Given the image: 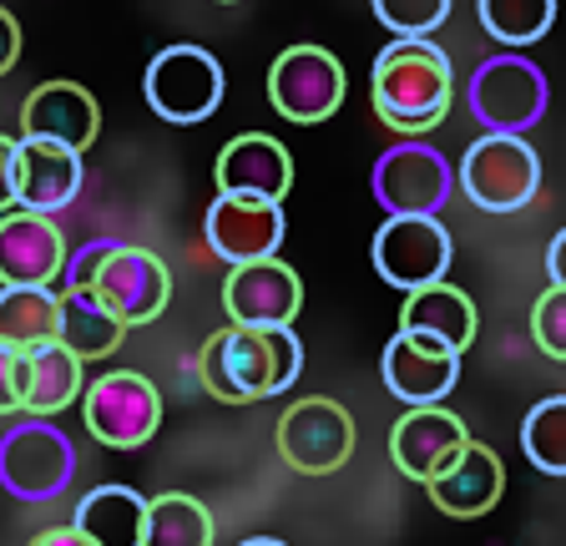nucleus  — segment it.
Here are the masks:
<instances>
[{
	"mask_svg": "<svg viewBox=\"0 0 566 546\" xmlns=\"http://www.w3.org/2000/svg\"><path fill=\"white\" fill-rule=\"evenodd\" d=\"M369 96H375L379 122H385L395 137H415V143H420L424 132H436L440 122H446L450 96H455L450 56L436 46V41L395 36L375 56Z\"/></svg>",
	"mask_w": 566,
	"mask_h": 546,
	"instance_id": "obj_1",
	"label": "nucleus"
},
{
	"mask_svg": "<svg viewBox=\"0 0 566 546\" xmlns=\"http://www.w3.org/2000/svg\"><path fill=\"white\" fill-rule=\"evenodd\" d=\"M552 86L531 56H485L465 82V107L495 137H521L546 117Z\"/></svg>",
	"mask_w": 566,
	"mask_h": 546,
	"instance_id": "obj_2",
	"label": "nucleus"
},
{
	"mask_svg": "<svg viewBox=\"0 0 566 546\" xmlns=\"http://www.w3.org/2000/svg\"><path fill=\"white\" fill-rule=\"evenodd\" d=\"M542 188V157L526 137H475L460 157V192L481 213H516Z\"/></svg>",
	"mask_w": 566,
	"mask_h": 546,
	"instance_id": "obj_3",
	"label": "nucleus"
},
{
	"mask_svg": "<svg viewBox=\"0 0 566 546\" xmlns=\"http://www.w3.org/2000/svg\"><path fill=\"white\" fill-rule=\"evenodd\" d=\"M142 92H147V107L163 122L177 127H192V122H208L212 112L223 107L228 76L218 66V56L202 46H167L153 56L147 76H142Z\"/></svg>",
	"mask_w": 566,
	"mask_h": 546,
	"instance_id": "obj_4",
	"label": "nucleus"
},
{
	"mask_svg": "<svg viewBox=\"0 0 566 546\" xmlns=\"http://www.w3.org/2000/svg\"><path fill=\"white\" fill-rule=\"evenodd\" d=\"M369 188H375V202L389 218H436L446 208L450 188H455V167L440 147L405 137V143L379 153Z\"/></svg>",
	"mask_w": 566,
	"mask_h": 546,
	"instance_id": "obj_5",
	"label": "nucleus"
},
{
	"mask_svg": "<svg viewBox=\"0 0 566 546\" xmlns=\"http://www.w3.org/2000/svg\"><path fill=\"white\" fill-rule=\"evenodd\" d=\"M76 475V445L51 420H21L0 435V486L15 501H51Z\"/></svg>",
	"mask_w": 566,
	"mask_h": 546,
	"instance_id": "obj_6",
	"label": "nucleus"
},
{
	"mask_svg": "<svg viewBox=\"0 0 566 546\" xmlns=\"http://www.w3.org/2000/svg\"><path fill=\"white\" fill-rule=\"evenodd\" d=\"M82 420L92 440H102L112 451H137L163 426V395L137 369H112L82 395Z\"/></svg>",
	"mask_w": 566,
	"mask_h": 546,
	"instance_id": "obj_7",
	"label": "nucleus"
},
{
	"mask_svg": "<svg viewBox=\"0 0 566 546\" xmlns=\"http://www.w3.org/2000/svg\"><path fill=\"white\" fill-rule=\"evenodd\" d=\"M344 66L334 51L324 46H289L279 51V61L269 66V102L279 117L298 122V127H314V122H329L344 102Z\"/></svg>",
	"mask_w": 566,
	"mask_h": 546,
	"instance_id": "obj_8",
	"label": "nucleus"
},
{
	"mask_svg": "<svg viewBox=\"0 0 566 546\" xmlns=\"http://www.w3.org/2000/svg\"><path fill=\"white\" fill-rule=\"evenodd\" d=\"M279 455L298 475H329L354 455V420L339 400H298L279 416Z\"/></svg>",
	"mask_w": 566,
	"mask_h": 546,
	"instance_id": "obj_9",
	"label": "nucleus"
},
{
	"mask_svg": "<svg viewBox=\"0 0 566 546\" xmlns=\"http://www.w3.org/2000/svg\"><path fill=\"white\" fill-rule=\"evenodd\" d=\"M375 253V269L389 288H430L446 279L450 269V233L436 218H385L369 243Z\"/></svg>",
	"mask_w": 566,
	"mask_h": 546,
	"instance_id": "obj_10",
	"label": "nucleus"
},
{
	"mask_svg": "<svg viewBox=\"0 0 566 546\" xmlns=\"http://www.w3.org/2000/svg\"><path fill=\"white\" fill-rule=\"evenodd\" d=\"M223 309L238 329H283L304 309V284L283 259L238 263L223 279Z\"/></svg>",
	"mask_w": 566,
	"mask_h": 546,
	"instance_id": "obj_11",
	"label": "nucleus"
},
{
	"mask_svg": "<svg viewBox=\"0 0 566 546\" xmlns=\"http://www.w3.org/2000/svg\"><path fill=\"white\" fill-rule=\"evenodd\" d=\"M92 288H96V298H102L106 309L127 324V329L153 324L157 314L167 309V298H172L167 263L147 249H132V243H117V249L106 253V263H102V273H96Z\"/></svg>",
	"mask_w": 566,
	"mask_h": 546,
	"instance_id": "obj_12",
	"label": "nucleus"
},
{
	"mask_svg": "<svg viewBox=\"0 0 566 546\" xmlns=\"http://www.w3.org/2000/svg\"><path fill=\"white\" fill-rule=\"evenodd\" d=\"M198 380L212 400L223 405H253L269 400V349L259 329H218L198 355Z\"/></svg>",
	"mask_w": 566,
	"mask_h": 546,
	"instance_id": "obj_13",
	"label": "nucleus"
},
{
	"mask_svg": "<svg viewBox=\"0 0 566 546\" xmlns=\"http://www.w3.org/2000/svg\"><path fill=\"white\" fill-rule=\"evenodd\" d=\"M66 269V238L56 218L6 213L0 218V288H56Z\"/></svg>",
	"mask_w": 566,
	"mask_h": 546,
	"instance_id": "obj_14",
	"label": "nucleus"
},
{
	"mask_svg": "<svg viewBox=\"0 0 566 546\" xmlns=\"http://www.w3.org/2000/svg\"><path fill=\"white\" fill-rule=\"evenodd\" d=\"M218 192L223 198H259V202H283L294 188V157L279 137L269 132H238L233 143L218 153Z\"/></svg>",
	"mask_w": 566,
	"mask_h": 546,
	"instance_id": "obj_15",
	"label": "nucleus"
},
{
	"mask_svg": "<svg viewBox=\"0 0 566 546\" xmlns=\"http://www.w3.org/2000/svg\"><path fill=\"white\" fill-rule=\"evenodd\" d=\"M102 132V107L96 96L76 82H41L21 107V137L31 143H51L82 157Z\"/></svg>",
	"mask_w": 566,
	"mask_h": 546,
	"instance_id": "obj_16",
	"label": "nucleus"
},
{
	"mask_svg": "<svg viewBox=\"0 0 566 546\" xmlns=\"http://www.w3.org/2000/svg\"><path fill=\"white\" fill-rule=\"evenodd\" d=\"M11 192L21 213H41L56 218L61 208L82 198V157L51 143H31L15 137V157H11Z\"/></svg>",
	"mask_w": 566,
	"mask_h": 546,
	"instance_id": "obj_17",
	"label": "nucleus"
},
{
	"mask_svg": "<svg viewBox=\"0 0 566 546\" xmlns=\"http://www.w3.org/2000/svg\"><path fill=\"white\" fill-rule=\"evenodd\" d=\"M208 249L223 263H263L279 253L283 243V208L279 202H259V198H212L208 208Z\"/></svg>",
	"mask_w": 566,
	"mask_h": 546,
	"instance_id": "obj_18",
	"label": "nucleus"
},
{
	"mask_svg": "<svg viewBox=\"0 0 566 546\" xmlns=\"http://www.w3.org/2000/svg\"><path fill=\"white\" fill-rule=\"evenodd\" d=\"M465 440H471V430H465L460 416H450L440 405H415V410L400 416V426L389 430V461H395L400 475L424 486L430 475H440L455 461Z\"/></svg>",
	"mask_w": 566,
	"mask_h": 546,
	"instance_id": "obj_19",
	"label": "nucleus"
},
{
	"mask_svg": "<svg viewBox=\"0 0 566 546\" xmlns=\"http://www.w3.org/2000/svg\"><path fill=\"white\" fill-rule=\"evenodd\" d=\"M379 369H385L389 395L415 410V405H440L450 390H455L460 355L430 345V339H415V334H395V339L385 345Z\"/></svg>",
	"mask_w": 566,
	"mask_h": 546,
	"instance_id": "obj_20",
	"label": "nucleus"
},
{
	"mask_svg": "<svg viewBox=\"0 0 566 546\" xmlns=\"http://www.w3.org/2000/svg\"><path fill=\"white\" fill-rule=\"evenodd\" d=\"M424 491H430V501H436L446 516L471 522V516H485V511L501 501V491H506V465H501V455H495L491 445L465 440L455 461L424 481Z\"/></svg>",
	"mask_w": 566,
	"mask_h": 546,
	"instance_id": "obj_21",
	"label": "nucleus"
},
{
	"mask_svg": "<svg viewBox=\"0 0 566 546\" xmlns=\"http://www.w3.org/2000/svg\"><path fill=\"white\" fill-rule=\"evenodd\" d=\"M475 304L465 288L455 284H430V288H415L405 298L400 309V334H415V339H430V345L450 349V355H465L475 345Z\"/></svg>",
	"mask_w": 566,
	"mask_h": 546,
	"instance_id": "obj_22",
	"label": "nucleus"
},
{
	"mask_svg": "<svg viewBox=\"0 0 566 546\" xmlns=\"http://www.w3.org/2000/svg\"><path fill=\"white\" fill-rule=\"evenodd\" d=\"M56 294H61L56 345L66 349V355H76L82 365L86 359H106L127 339V324L96 298V288H56Z\"/></svg>",
	"mask_w": 566,
	"mask_h": 546,
	"instance_id": "obj_23",
	"label": "nucleus"
},
{
	"mask_svg": "<svg viewBox=\"0 0 566 546\" xmlns=\"http://www.w3.org/2000/svg\"><path fill=\"white\" fill-rule=\"evenodd\" d=\"M76 532L92 546H142V526H147V496L132 486H96L76 501Z\"/></svg>",
	"mask_w": 566,
	"mask_h": 546,
	"instance_id": "obj_24",
	"label": "nucleus"
},
{
	"mask_svg": "<svg viewBox=\"0 0 566 546\" xmlns=\"http://www.w3.org/2000/svg\"><path fill=\"white\" fill-rule=\"evenodd\" d=\"M61 294L56 288H0V345L15 355L56 345Z\"/></svg>",
	"mask_w": 566,
	"mask_h": 546,
	"instance_id": "obj_25",
	"label": "nucleus"
},
{
	"mask_svg": "<svg viewBox=\"0 0 566 546\" xmlns=\"http://www.w3.org/2000/svg\"><path fill=\"white\" fill-rule=\"evenodd\" d=\"M76 395H82V359L76 355H66L61 345H46V349H31V355H25V405H21V416L51 420V416H61Z\"/></svg>",
	"mask_w": 566,
	"mask_h": 546,
	"instance_id": "obj_26",
	"label": "nucleus"
},
{
	"mask_svg": "<svg viewBox=\"0 0 566 546\" xmlns=\"http://www.w3.org/2000/svg\"><path fill=\"white\" fill-rule=\"evenodd\" d=\"M142 546H212V516L202 501L167 491V496L147 501V526H142Z\"/></svg>",
	"mask_w": 566,
	"mask_h": 546,
	"instance_id": "obj_27",
	"label": "nucleus"
},
{
	"mask_svg": "<svg viewBox=\"0 0 566 546\" xmlns=\"http://www.w3.org/2000/svg\"><path fill=\"white\" fill-rule=\"evenodd\" d=\"M485 36H495L501 46H531L542 41L556 21V0H475Z\"/></svg>",
	"mask_w": 566,
	"mask_h": 546,
	"instance_id": "obj_28",
	"label": "nucleus"
},
{
	"mask_svg": "<svg viewBox=\"0 0 566 546\" xmlns=\"http://www.w3.org/2000/svg\"><path fill=\"white\" fill-rule=\"evenodd\" d=\"M521 451L542 475H566V395L531 405L521 420Z\"/></svg>",
	"mask_w": 566,
	"mask_h": 546,
	"instance_id": "obj_29",
	"label": "nucleus"
},
{
	"mask_svg": "<svg viewBox=\"0 0 566 546\" xmlns=\"http://www.w3.org/2000/svg\"><path fill=\"white\" fill-rule=\"evenodd\" d=\"M379 15V25H389L405 41H430V31H440L450 15V0H369Z\"/></svg>",
	"mask_w": 566,
	"mask_h": 546,
	"instance_id": "obj_30",
	"label": "nucleus"
},
{
	"mask_svg": "<svg viewBox=\"0 0 566 546\" xmlns=\"http://www.w3.org/2000/svg\"><path fill=\"white\" fill-rule=\"evenodd\" d=\"M531 339L546 359H562L566 365V288H546L531 309Z\"/></svg>",
	"mask_w": 566,
	"mask_h": 546,
	"instance_id": "obj_31",
	"label": "nucleus"
},
{
	"mask_svg": "<svg viewBox=\"0 0 566 546\" xmlns=\"http://www.w3.org/2000/svg\"><path fill=\"white\" fill-rule=\"evenodd\" d=\"M259 334H263V349H269V395H283L298 380V369H304V345H298L294 324H283V329H259Z\"/></svg>",
	"mask_w": 566,
	"mask_h": 546,
	"instance_id": "obj_32",
	"label": "nucleus"
},
{
	"mask_svg": "<svg viewBox=\"0 0 566 546\" xmlns=\"http://www.w3.org/2000/svg\"><path fill=\"white\" fill-rule=\"evenodd\" d=\"M112 249H117V238H92V243H82L76 253H66V269H61L56 284L61 288H92Z\"/></svg>",
	"mask_w": 566,
	"mask_h": 546,
	"instance_id": "obj_33",
	"label": "nucleus"
},
{
	"mask_svg": "<svg viewBox=\"0 0 566 546\" xmlns=\"http://www.w3.org/2000/svg\"><path fill=\"white\" fill-rule=\"evenodd\" d=\"M25 405V355L0 345V416H21Z\"/></svg>",
	"mask_w": 566,
	"mask_h": 546,
	"instance_id": "obj_34",
	"label": "nucleus"
},
{
	"mask_svg": "<svg viewBox=\"0 0 566 546\" xmlns=\"http://www.w3.org/2000/svg\"><path fill=\"white\" fill-rule=\"evenodd\" d=\"M15 61H21V25L11 11H0V76L11 72Z\"/></svg>",
	"mask_w": 566,
	"mask_h": 546,
	"instance_id": "obj_35",
	"label": "nucleus"
},
{
	"mask_svg": "<svg viewBox=\"0 0 566 546\" xmlns=\"http://www.w3.org/2000/svg\"><path fill=\"white\" fill-rule=\"evenodd\" d=\"M11 157H15V137L0 132V218L15 213V192H11Z\"/></svg>",
	"mask_w": 566,
	"mask_h": 546,
	"instance_id": "obj_36",
	"label": "nucleus"
},
{
	"mask_svg": "<svg viewBox=\"0 0 566 546\" xmlns=\"http://www.w3.org/2000/svg\"><path fill=\"white\" fill-rule=\"evenodd\" d=\"M546 273H552V288H566V228L552 238V249H546Z\"/></svg>",
	"mask_w": 566,
	"mask_h": 546,
	"instance_id": "obj_37",
	"label": "nucleus"
},
{
	"mask_svg": "<svg viewBox=\"0 0 566 546\" xmlns=\"http://www.w3.org/2000/svg\"><path fill=\"white\" fill-rule=\"evenodd\" d=\"M31 546H92V542H86L76 526H51V532H41Z\"/></svg>",
	"mask_w": 566,
	"mask_h": 546,
	"instance_id": "obj_38",
	"label": "nucleus"
},
{
	"mask_svg": "<svg viewBox=\"0 0 566 546\" xmlns=\"http://www.w3.org/2000/svg\"><path fill=\"white\" fill-rule=\"evenodd\" d=\"M238 546H289V542H279V536H248V542H238Z\"/></svg>",
	"mask_w": 566,
	"mask_h": 546,
	"instance_id": "obj_39",
	"label": "nucleus"
},
{
	"mask_svg": "<svg viewBox=\"0 0 566 546\" xmlns=\"http://www.w3.org/2000/svg\"><path fill=\"white\" fill-rule=\"evenodd\" d=\"M223 6H233V0H223Z\"/></svg>",
	"mask_w": 566,
	"mask_h": 546,
	"instance_id": "obj_40",
	"label": "nucleus"
}]
</instances>
